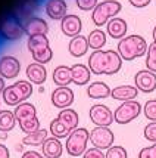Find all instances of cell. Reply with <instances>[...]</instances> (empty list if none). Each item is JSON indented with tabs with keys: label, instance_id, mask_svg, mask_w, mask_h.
Here are the masks:
<instances>
[{
	"label": "cell",
	"instance_id": "1",
	"mask_svg": "<svg viewBox=\"0 0 156 158\" xmlns=\"http://www.w3.org/2000/svg\"><path fill=\"white\" fill-rule=\"evenodd\" d=\"M122 67V58L116 50H93L88 58V68L96 76H114Z\"/></svg>",
	"mask_w": 156,
	"mask_h": 158
},
{
	"label": "cell",
	"instance_id": "2",
	"mask_svg": "<svg viewBox=\"0 0 156 158\" xmlns=\"http://www.w3.org/2000/svg\"><path fill=\"white\" fill-rule=\"evenodd\" d=\"M147 49H149V44L144 37L138 34H131L118 41L116 52L119 53L122 61H134L137 58L146 55Z\"/></svg>",
	"mask_w": 156,
	"mask_h": 158
},
{
	"label": "cell",
	"instance_id": "3",
	"mask_svg": "<svg viewBox=\"0 0 156 158\" xmlns=\"http://www.w3.org/2000/svg\"><path fill=\"white\" fill-rule=\"evenodd\" d=\"M27 46H28V50L31 52V56H33L34 62L41 64V65H46V64H49L52 61L53 50L50 48L47 35L38 34V35L28 37Z\"/></svg>",
	"mask_w": 156,
	"mask_h": 158
},
{
	"label": "cell",
	"instance_id": "4",
	"mask_svg": "<svg viewBox=\"0 0 156 158\" xmlns=\"http://www.w3.org/2000/svg\"><path fill=\"white\" fill-rule=\"evenodd\" d=\"M31 95H33V83L27 80H19L10 86H6V89L2 93L5 103L12 106H18L19 103L27 102V99Z\"/></svg>",
	"mask_w": 156,
	"mask_h": 158
},
{
	"label": "cell",
	"instance_id": "5",
	"mask_svg": "<svg viewBox=\"0 0 156 158\" xmlns=\"http://www.w3.org/2000/svg\"><path fill=\"white\" fill-rule=\"evenodd\" d=\"M121 9L122 5L118 0H103L91 12V21H93L94 25L102 27L105 24H108L109 19L115 18L116 15L121 12Z\"/></svg>",
	"mask_w": 156,
	"mask_h": 158
},
{
	"label": "cell",
	"instance_id": "6",
	"mask_svg": "<svg viewBox=\"0 0 156 158\" xmlns=\"http://www.w3.org/2000/svg\"><path fill=\"white\" fill-rule=\"evenodd\" d=\"M90 142V131L84 127H78L74 131H71L68 138H66V152L71 157H80L84 155V152L87 151V145Z\"/></svg>",
	"mask_w": 156,
	"mask_h": 158
},
{
	"label": "cell",
	"instance_id": "7",
	"mask_svg": "<svg viewBox=\"0 0 156 158\" xmlns=\"http://www.w3.org/2000/svg\"><path fill=\"white\" fill-rule=\"evenodd\" d=\"M22 35H25L24 24L14 14L7 15L0 21V37L5 41H16Z\"/></svg>",
	"mask_w": 156,
	"mask_h": 158
},
{
	"label": "cell",
	"instance_id": "8",
	"mask_svg": "<svg viewBox=\"0 0 156 158\" xmlns=\"http://www.w3.org/2000/svg\"><path fill=\"white\" fill-rule=\"evenodd\" d=\"M143 111V106L137 101H128V102H122L115 111H114V118L115 123L118 124H128L134 121Z\"/></svg>",
	"mask_w": 156,
	"mask_h": 158
},
{
	"label": "cell",
	"instance_id": "9",
	"mask_svg": "<svg viewBox=\"0 0 156 158\" xmlns=\"http://www.w3.org/2000/svg\"><path fill=\"white\" fill-rule=\"evenodd\" d=\"M90 142L93 148H97L100 151H108L110 146H114L115 135L109 127H94L90 131Z\"/></svg>",
	"mask_w": 156,
	"mask_h": 158
},
{
	"label": "cell",
	"instance_id": "10",
	"mask_svg": "<svg viewBox=\"0 0 156 158\" xmlns=\"http://www.w3.org/2000/svg\"><path fill=\"white\" fill-rule=\"evenodd\" d=\"M88 117H90V121L94 124L96 127H109L115 121L114 112L109 110L106 105H102V103L93 105L88 111Z\"/></svg>",
	"mask_w": 156,
	"mask_h": 158
},
{
	"label": "cell",
	"instance_id": "11",
	"mask_svg": "<svg viewBox=\"0 0 156 158\" xmlns=\"http://www.w3.org/2000/svg\"><path fill=\"white\" fill-rule=\"evenodd\" d=\"M134 86L142 93H152L156 90V74L149 69H140L134 76Z\"/></svg>",
	"mask_w": 156,
	"mask_h": 158
},
{
	"label": "cell",
	"instance_id": "12",
	"mask_svg": "<svg viewBox=\"0 0 156 158\" xmlns=\"http://www.w3.org/2000/svg\"><path fill=\"white\" fill-rule=\"evenodd\" d=\"M21 62L15 56L5 55L0 58V77L5 80H12L19 76Z\"/></svg>",
	"mask_w": 156,
	"mask_h": 158
},
{
	"label": "cell",
	"instance_id": "13",
	"mask_svg": "<svg viewBox=\"0 0 156 158\" xmlns=\"http://www.w3.org/2000/svg\"><path fill=\"white\" fill-rule=\"evenodd\" d=\"M74 92L69 87H56V89L52 92V103L53 106L59 108V110H66L69 108L72 103H74Z\"/></svg>",
	"mask_w": 156,
	"mask_h": 158
},
{
	"label": "cell",
	"instance_id": "14",
	"mask_svg": "<svg viewBox=\"0 0 156 158\" xmlns=\"http://www.w3.org/2000/svg\"><path fill=\"white\" fill-rule=\"evenodd\" d=\"M44 12L50 19L62 21L68 15V5L65 0H46Z\"/></svg>",
	"mask_w": 156,
	"mask_h": 158
},
{
	"label": "cell",
	"instance_id": "15",
	"mask_svg": "<svg viewBox=\"0 0 156 158\" xmlns=\"http://www.w3.org/2000/svg\"><path fill=\"white\" fill-rule=\"evenodd\" d=\"M81 28H82V22H81V18H80L78 15L68 14L61 21L62 33H63L65 35H68V37H71V39H74V37H77V35H80Z\"/></svg>",
	"mask_w": 156,
	"mask_h": 158
},
{
	"label": "cell",
	"instance_id": "16",
	"mask_svg": "<svg viewBox=\"0 0 156 158\" xmlns=\"http://www.w3.org/2000/svg\"><path fill=\"white\" fill-rule=\"evenodd\" d=\"M37 10H38V0H21L12 14L19 21L25 22L27 19L33 18Z\"/></svg>",
	"mask_w": 156,
	"mask_h": 158
},
{
	"label": "cell",
	"instance_id": "17",
	"mask_svg": "<svg viewBox=\"0 0 156 158\" xmlns=\"http://www.w3.org/2000/svg\"><path fill=\"white\" fill-rule=\"evenodd\" d=\"M24 24V33L28 37H33V35H38V34H47L49 33V24L43 18L38 16H33L27 19Z\"/></svg>",
	"mask_w": 156,
	"mask_h": 158
},
{
	"label": "cell",
	"instance_id": "18",
	"mask_svg": "<svg viewBox=\"0 0 156 158\" xmlns=\"http://www.w3.org/2000/svg\"><path fill=\"white\" fill-rule=\"evenodd\" d=\"M127 30H128V25H127V21L122 19V18H112V19L108 21L106 24V31L108 34L112 37V39H116V40H122L124 37H127Z\"/></svg>",
	"mask_w": 156,
	"mask_h": 158
},
{
	"label": "cell",
	"instance_id": "19",
	"mask_svg": "<svg viewBox=\"0 0 156 158\" xmlns=\"http://www.w3.org/2000/svg\"><path fill=\"white\" fill-rule=\"evenodd\" d=\"M138 90L136 86H130V84H122V86H116L112 89L110 98L115 101H121V102H128V101H136Z\"/></svg>",
	"mask_w": 156,
	"mask_h": 158
},
{
	"label": "cell",
	"instance_id": "20",
	"mask_svg": "<svg viewBox=\"0 0 156 158\" xmlns=\"http://www.w3.org/2000/svg\"><path fill=\"white\" fill-rule=\"evenodd\" d=\"M25 74H27V78L30 83H33V84H44L46 78H47V69H46L44 65L33 62V64H30L27 67Z\"/></svg>",
	"mask_w": 156,
	"mask_h": 158
},
{
	"label": "cell",
	"instance_id": "21",
	"mask_svg": "<svg viewBox=\"0 0 156 158\" xmlns=\"http://www.w3.org/2000/svg\"><path fill=\"white\" fill-rule=\"evenodd\" d=\"M88 40L87 37H84V35H77L74 39H71L68 43V52L71 56H74V58H81L84 56L86 53L88 52Z\"/></svg>",
	"mask_w": 156,
	"mask_h": 158
},
{
	"label": "cell",
	"instance_id": "22",
	"mask_svg": "<svg viewBox=\"0 0 156 158\" xmlns=\"http://www.w3.org/2000/svg\"><path fill=\"white\" fill-rule=\"evenodd\" d=\"M71 71H72V83L77 84V86H86L90 83V78H91V71L88 68V65H84V64H75L71 67Z\"/></svg>",
	"mask_w": 156,
	"mask_h": 158
},
{
	"label": "cell",
	"instance_id": "23",
	"mask_svg": "<svg viewBox=\"0 0 156 158\" xmlns=\"http://www.w3.org/2000/svg\"><path fill=\"white\" fill-rule=\"evenodd\" d=\"M41 149H43V155L46 158H61L62 152H63V145H62L61 139L50 136L46 139Z\"/></svg>",
	"mask_w": 156,
	"mask_h": 158
},
{
	"label": "cell",
	"instance_id": "24",
	"mask_svg": "<svg viewBox=\"0 0 156 158\" xmlns=\"http://www.w3.org/2000/svg\"><path fill=\"white\" fill-rule=\"evenodd\" d=\"M53 83L58 87H68V84L72 83V71L71 67L59 65L53 69Z\"/></svg>",
	"mask_w": 156,
	"mask_h": 158
},
{
	"label": "cell",
	"instance_id": "25",
	"mask_svg": "<svg viewBox=\"0 0 156 158\" xmlns=\"http://www.w3.org/2000/svg\"><path fill=\"white\" fill-rule=\"evenodd\" d=\"M110 93L112 89L103 81H93L87 87V96L91 99H105L110 96Z\"/></svg>",
	"mask_w": 156,
	"mask_h": 158
},
{
	"label": "cell",
	"instance_id": "26",
	"mask_svg": "<svg viewBox=\"0 0 156 158\" xmlns=\"http://www.w3.org/2000/svg\"><path fill=\"white\" fill-rule=\"evenodd\" d=\"M58 118L61 120L62 123L65 124L71 131H74L75 129H78V123H80V117H78V112L72 108H66V110H62L58 114Z\"/></svg>",
	"mask_w": 156,
	"mask_h": 158
},
{
	"label": "cell",
	"instance_id": "27",
	"mask_svg": "<svg viewBox=\"0 0 156 158\" xmlns=\"http://www.w3.org/2000/svg\"><path fill=\"white\" fill-rule=\"evenodd\" d=\"M14 114H15L16 121L19 123V121H24V120H30V118L37 117V110H35V106L33 103L22 102L18 106H15Z\"/></svg>",
	"mask_w": 156,
	"mask_h": 158
},
{
	"label": "cell",
	"instance_id": "28",
	"mask_svg": "<svg viewBox=\"0 0 156 158\" xmlns=\"http://www.w3.org/2000/svg\"><path fill=\"white\" fill-rule=\"evenodd\" d=\"M88 40V46L93 50H102V48L106 44V33L100 30V28H96L93 31H90V34L87 35Z\"/></svg>",
	"mask_w": 156,
	"mask_h": 158
},
{
	"label": "cell",
	"instance_id": "29",
	"mask_svg": "<svg viewBox=\"0 0 156 158\" xmlns=\"http://www.w3.org/2000/svg\"><path fill=\"white\" fill-rule=\"evenodd\" d=\"M47 135L49 131L46 129H40V130L34 131L31 135H25L24 139H22V143L27 145V146H43V143L46 142V139L49 138Z\"/></svg>",
	"mask_w": 156,
	"mask_h": 158
},
{
	"label": "cell",
	"instance_id": "30",
	"mask_svg": "<svg viewBox=\"0 0 156 158\" xmlns=\"http://www.w3.org/2000/svg\"><path fill=\"white\" fill-rule=\"evenodd\" d=\"M49 131H50V133H52V136L56 138V139H65V138H68L69 135H71V130H69L68 127L62 123L58 117L50 121Z\"/></svg>",
	"mask_w": 156,
	"mask_h": 158
},
{
	"label": "cell",
	"instance_id": "31",
	"mask_svg": "<svg viewBox=\"0 0 156 158\" xmlns=\"http://www.w3.org/2000/svg\"><path fill=\"white\" fill-rule=\"evenodd\" d=\"M16 124V118H15V114L9 110H2L0 111V131L3 133H7L10 131L15 127Z\"/></svg>",
	"mask_w": 156,
	"mask_h": 158
},
{
	"label": "cell",
	"instance_id": "32",
	"mask_svg": "<svg viewBox=\"0 0 156 158\" xmlns=\"http://www.w3.org/2000/svg\"><path fill=\"white\" fill-rule=\"evenodd\" d=\"M19 129L25 135H31V133H34V131L40 130V120L37 117L34 118H30V120H24V121H19Z\"/></svg>",
	"mask_w": 156,
	"mask_h": 158
},
{
	"label": "cell",
	"instance_id": "33",
	"mask_svg": "<svg viewBox=\"0 0 156 158\" xmlns=\"http://www.w3.org/2000/svg\"><path fill=\"white\" fill-rule=\"evenodd\" d=\"M146 69L156 74V43H150L146 53Z\"/></svg>",
	"mask_w": 156,
	"mask_h": 158
},
{
	"label": "cell",
	"instance_id": "34",
	"mask_svg": "<svg viewBox=\"0 0 156 158\" xmlns=\"http://www.w3.org/2000/svg\"><path fill=\"white\" fill-rule=\"evenodd\" d=\"M105 157L106 158H128V152L121 145H114V146H110L108 151L105 152Z\"/></svg>",
	"mask_w": 156,
	"mask_h": 158
},
{
	"label": "cell",
	"instance_id": "35",
	"mask_svg": "<svg viewBox=\"0 0 156 158\" xmlns=\"http://www.w3.org/2000/svg\"><path fill=\"white\" fill-rule=\"evenodd\" d=\"M143 114L149 121H156V99H149L144 103Z\"/></svg>",
	"mask_w": 156,
	"mask_h": 158
},
{
	"label": "cell",
	"instance_id": "36",
	"mask_svg": "<svg viewBox=\"0 0 156 158\" xmlns=\"http://www.w3.org/2000/svg\"><path fill=\"white\" fill-rule=\"evenodd\" d=\"M143 135H144V139L149 140L152 143H156V121H150L144 130H143Z\"/></svg>",
	"mask_w": 156,
	"mask_h": 158
},
{
	"label": "cell",
	"instance_id": "37",
	"mask_svg": "<svg viewBox=\"0 0 156 158\" xmlns=\"http://www.w3.org/2000/svg\"><path fill=\"white\" fill-rule=\"evenodd\" d=\"M75 3H77V6L78 9H81L84 12H87V10H94V7L99 5V2L97 0H75Z\"/></svg>",
	"mask_w": 156,
	"mask_h": 158
},
{
	"label": "cell",
	"instance_id": "38",
	"mask_svg": "<svg viewBox=\"0 0 156 158\" xmlns=\"http://www.w3.org/2000/svg\"><path fill=\"white\" fill-rule=\"evenodd\" d=\"M137 158H156V143H152L150 146L142 148Z\"/></svg>",
	"mask_w": 156,
	"mask_h": 158
},
{
	"label": "cell",
	"instance_id": "39",
	"mask_svg": "<svg viewBox=\"0 0 156 158\" xmlns=\"http://www.w3.org/2000/svg\"><path fill=\"white\" fill-rule=\"evenodd\" d=\"M82 158H106L105 157V152L97 149V148H88L87 151L84 152Z\"/></svg>",
	"mask_w": 156,
	"mask_h": 158
},
{
	"label": "cell",
	"instance_id": "40",
	"mask_svg": "<svg viewBox=\"0 0 156 158\" xmlns=\"http://www.w3.org/2000/svg\"><path fill=\"white\" fill-rule=\"evenodd\" d=\"M130 3L133 5L134 7H138V9H142V7H146L149 6V3L152 0H128Z\"/></svg>",
	"mask_w": 156,
	"mask_h": 158
},
{
	"label": "cell",
	"instance_id": "41",
	"mask_svg": "<svg viewBox=\"0 0 156 158\" xmlns=\"http://www.w3.org/2000/svg\"><path fill=\"white\" fill-rule=\"evenodd\" d=\"M21 158H46L43 154H40V152L37 151H25L24 154H22V157Z\"/></svg>",
	"mask_w": 156,
	"mask_h": 158
},
{
	"label": "cell",
	"instance_id": "42",
	"mask_svg": "<svg viewBox=\"0 0 156 158\" xmlns=\"http://www.w3.org/2000/svg\"><path fill=\"white\" fill-rule=\"evenodd\" d=\"M9 157H10V152L7 149V146L0 143V158H9Z\"/></svg>",
	"mask_w": 156,
	"mask_h": 158
},
{
	"label": "cell",
	"instance_id": "43",
	"mask_svg": "<svg viewBox=\"0 0 156 158\" xmlns=\"http://www.w3.org/2000/svg\"><path fill=\"white\" fill-rule=\"evenodd\" d=\"M6 89V84H5V78L3 77H0V95L3 93V90Z\"/></svg>",
	"mask_w": 156,
	"mask_h": 158
},
{
	"label": "cell",
	"instance_id": "44",
	"mask_svg": "<svg viewBox=\"0 0 156 158\" xmlns=\"http://www.w3.org/2000/svg\"><path fill=\"white\" fill-rule=\"evenodd\" d=\"M152 37H153V43H156V25L153 28V31H152Z\"/></svg>",
	"mask_w": 156,
	"mask_h": 158
},
{
	"label": "cell",
	"instance_id": "45",
	"mask_svg": "<svg viewBox=\"0 0 156 158\" xmlns=\"http://www.w3.org/2000/svg\"><path fill=\"white\" fill-rule=\"evenodd\" d=\"M0 111H2V110H0Z\"/></svg>",
	"mask_w": 156,
	"mask_h": 158
}]
</instances>
